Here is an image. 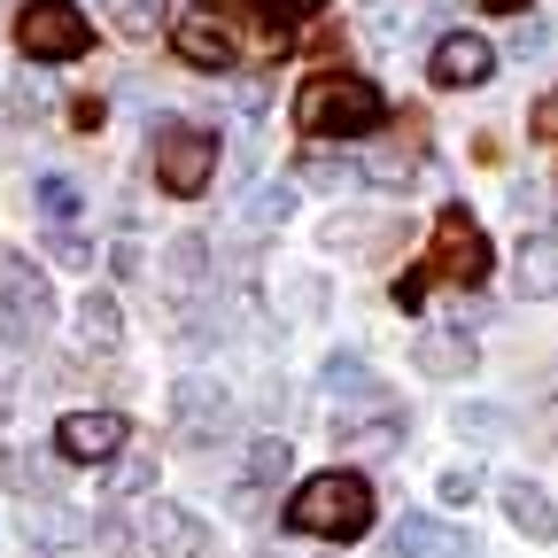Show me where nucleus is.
<instances>
[{
    "label": "nucleus",
    "instance_id": "20",
    "mask_svg": "<svg viewBox=\"0 0 558 558\" xmlns=\"http://www.w3.org/2000/svg\"><path fill=\"white\" fill-rule=\"evenodd\" d=\"M295 218V186H248V202H241V226L256 233V226H288Z\"/></svg>",
    "mask_w": 558,
    "mask_h": 558
},
{
    "label": "nucleus",
    "instance_id": "25",
    "mask_svg": "<svg viewBox=\"0 0 558 558\" xmlns=\"http://www.w3.org/2000/svg\"><path fill=\"white\" fill-rule=\"evenodd\" d=\"M47 256H54V264H70V271H78V264H94V241H86L78 226H47Z\"/></svg>",
    "mask_w": 558,
    "mask_h": 558
},
{
    "label": "nucleus",
    "instance_id": "6",
    "mask_svg": "<svg viewBox=\"0 0 558 558\" xmlns=\"http://www.w3.org/2000/svg\"><path fill=\"white\" fill-rule=\"evenodd\" d=\"M435 264H442L450 279H465V288H481V279H488V233L473 226L465 202L442 209V226H435Z\"/></svg>",
    "mask_w": 558,
    "mask_h": 558
},
{
    "label": "nucleus",
    "instance_id": "17",
    "mask_svg": "<svg viewBox=\"0 0 558 558\" xmlns=\"http://www.w3.org/2000/svg\"><path fill=\"white\" fill-rule=\"evenodd\" d=\"M318 388L341 396V403H357V396H373V365L357 357V349H333V357L318 365Z\"/></svg>",
    "mask_w": 558,
    "mask_h": 558
},
{
    "label": "nucleus",
    "instance_id": "29",
    "mask_svg": "<svg viewBox=\"0 0 558 558\" xmlns=\"http://www.w3.org/2000/svg\"><path fill=\"white\" fill-rule=\"evenodd\" d=\"M94 550H101V558H124V520H101V527H94Z\"/></svg>",
    "mask_w": 558,
    "mask_h": 558
},
{
    "label": "nucleus",
    "instance_id": "4",
    "mask_svg": "<svg viewBox=\"0 0 558 558\" xmlns=\"http://www.w3.org/2000/svg\"><path fill=\"white\" fill-rule=\"evenodd\" d=\"M86 16H78V0H24V16H16V47L32 62H70V54H86Z\"/></svg>",
    "mask_w": 558,
    "mask_h": 558
},
{
    "label": "nucleus",
    "instance_id": "3",
    "mask_svg": "<svg viewBox=\"0 0 558 558\" xmlns=\"http://www.w3.org/2000/svg\"><path fill=\"white\" fill-rule=\"evenodd\" d=\"M156 179H163V194H202L209 179H218V132L163 124L156 132Z\"/></svg>",
    "mask_w": 558,
    "mask_h": 558
},
{
    "label": "nucleus",
    "instance_id": "15",
    "mask_svg": "<svg viewBox=\"0 0 558 558\" xmlns=\"http://www.w3.org/2000/svg\"><path fill=\"white\" fill-rule=\"evenodd\" d=\"M78 341L94 349V357H117V341H124V311H117V295H86V303H78Z\"/></svg>",
    "mask_w": 558,
    "mask_h": 558
},
{
    "label": "nucleus",
    "instance_id": "12",
    "mask_svg": "<svg viewBox=\"0 0 558 558\" xmlns=\"http://www.w3.org/2000/svg\"><path fill=\"white\" fill-rule=\"evenodd\" d=\"M418 373H435V380H465L473 373V333H458V326H435V333H418Z\"/></svg>",
    "mask_w": 558,
    "mask_h": 558
},
{
    "label": "nucleus",
    "instance_id": "26",
    "mask_svg": "<svg viewBox=\"0 0 558 558\" xmlns=\"http://www.w3.org/2000/svg\"><path fill=\"white\" fill-rule=\"evenodd\" d=\"M458 435H473V442L505 435V411H497V403H465V411H458Z\"/></svg>",
    "mask_w": 558,
    "mask_h": 558
},
{
    "label": "nucleus",
    "instance_id": "18",
    "mask_svg": "<svg viewBox=\"0 0 558 558\" xmlns=\"http://www.w3.org/2000/svg\"><path fill=\"white\" fill-rule=\"evenodd\" d=\"M101 16H109V32H124V39H156V32H163V0H101Z\"/></svg>",
    "mask_w": 558,
    "mask_h": 558
},
{
    "label": "nucleus",
    "instance_id": "24",
    "mask_svg": "<svg viewBox=\"0 0 558 558\" xmlns=\"http://www.w3.org/2000/svg\"><path fill=\"white\" fill-rule=\"evenodd\" d=\"M39 218L47 226H78V186H70V179H39Z\"/></svg>",
    "mask_w": 558,
    "mask_h": 558
},
{
    "label": "nucleus",
    "instance_id": "21",
    "mask_svg": "<svg viewBox=\"0 0 558 558\" xmlns=\"http://www.w3.org/2000/svg\"><path fill=\"white\" fill-rule=\"evenodd\" d=\"M271 481H288V442H279V435L248 442V488H241V497H256V488H271Z\"/></svg>",
    "mask_w": 558,
    "mask_h": 558
},
{
    "label": "nucleus",
    "instance_id": "14",
    "mask_svg": "<svg viewBox=\"0 0 558 558\" xmlns=\"http://www.w3.org/2000/svg\"><path fill=\"white\" fill-rule=\"evenodd\" d=\"M505 512H512V527L527 543H550L558 535V512H550V497H543L535 481H505Z\"/></svg>",
    "mask_w": 558,
    "mask_h": 558
},
{
    "label": "nucleus",
    "instance_id": "13",
    "mask_svg": "<svg viewBox=\"0 0 558 558\" xmlns=\"http://www.w3.org/2000/svg\"><path fill=\"white\" fill-rule=\"evenodd\" d=\"M388 550L396 558H465V535L442 527V520H427V512H411V520H396V543Z\"/></svg>",
    "mask_w": 558,
    "mask_h": 558
},
{
    "label": "nucleus",
    "instance_id": "10",
    "mask_svg": "<svg viewBox=\"0 0 558 558\" xmlns=\"http://www.w3.org/2000/svg\"><path fill=\"white\" fill-rule=\"evenodd\" d=\"M488 70H497V47H488L481 32H442L435 54H427V78L435 86H481Z\"/></svg>",
    "mask_w": 558,
    "mask_h": 558
},
{
    "label": "nucleus",
    "instance_id": "32",
    "mask_svg": "<svg viewBox=\"0 0 558 558\" xmlns=\"http://www.w3.org/2000/svg\"><path fill=\"white\" fill-rule=\"evenodd\" d=\"M488 9H497V16H520V9H527V0H488Z\"/></svg>",
    "mask_w": 558,
    "mask_h": 558
},
{
    "label": "nucleus",
    "instance_id": "1",
    "mask_svg": "<svg viewBox=\"0 0 558 558\" xmlns=\"http://www.w3.org/2000/svg\"><path fill=\"white\" fill-rule=\"evenodd\" d=\"M288 527L318 543H357L373 527V481L365 473H318L288 497Z\"/></svg>",
    "mask_w": 558,
    "mask_h": 558
},
{
    "label": "nucleus",
    "instance_id": "23",
    "mask_svg": "<svg viewBox=\"0 0 558 558\" xmlns=\"http://www.w3.org/2000/svg\"><path fill=\"white\" fill-rule=\"evenodd\" d=\"M202 271H209V248L186 233V241H171V295H186V288H202Z\"/></svg>",
    "mask_w": 558,
    "mask_h": 558
},
{
    "label": "nucleus",
    "instance_id": "27",
    "mask_svg": "<svg viewBox=\"0 0 558 558\" xmlns=\"http://www.w3.org/2000/svg\"><path fill=\"white\" fill-rule=\"evenodd\" d=\"M303 179H311V186H357L365 171H357V163H333V156H311V163H303Z\"/></svg>",
    "mask_w": 558,
    "mask_h": 558
},
{
    "label": "nucleus",
    "instance_id": "2",
    "mask_svg": "<svg viewBox=\"0 0 558 558\" xmlns=\"http://www.w3.org/2000/svg\"><path fill=\"white\" fill-rule=\"evenodd\" d=\"M295 117H303V132H318V140H357V132H380L388 101H380L373 78H357V70H326V78H311V86L295 94Z\"/></svg>",
    "mask_w": 558,
    "mask_h": 558
},
{
    "label": "nucleus",
    "instance_id": "22",
    "mask_svg": "<svg viewBox=\"0 0 558 558\" xmlns=\"http://www.w3.org/2000/svg\"><path fill=\"white\" fill-rule=\"evenodd\" d=\"M148 488H156V458H148V450L117 458V473H109V497H148Z\"/></svg>",
    "mask_w": 558,
    "mask_h": 558
},
{
    "label": "nucleus",
    "instance_id": "30",
    "mask_svg": "<svg viewBox=\"0 0 558 558\" xmlns=\"http://www.w3.org/2000/svg\"><path fill=\"white\" fill-rule=\"evenodd\" d=\"M512 54H550V32H543V24H520V39H512Z\"/></svg>",
    "mask_w": 558,
    "mask_h": 558
},
{
    "label": "nucleus",
    "instance_id": "16",
    "mask_svg": "<svg viewBox=\"0 0 558 558\" xmlns=\"http://www.w3.org/2000/svg\"><path fill=\"white\" fill-rule=\"evenodd\" d=\"M512 279H520V295H535V303H543V295H558V241H543V233H535V241H520Z\"/></svg>",
    "mask_w": 558,
    "mask_h": 558
},
{
    "label": "nucleus",
    "instance_id": "11",
    "mask_svg": "<svg viewBox=\"0 0 558 558\" xmlns=\"http://www.w3.org/2000/svg\"><path fill=\"white\" fill-rule=\"evenodd\" d=\"M202 520L186 505H148V520H140V550L148 558H202Z\"/></svg>",
    "mask_w": 558,
    "mask_h": 558
},
{
    "label": "nucleus",
    "instance_id": "5",
    "mask_svg": "<svg viewBox=\"0 0 558 558\" xmlns=\"http://www.w3.org/2000/svg\"><path fill=\"white\" fill-rule=\"evenodd\" d=\"M47 318H54L47 271H39L32 256H16V248H0V333L24 341V333H39Z\"/></svg>",
    "mask_w": 558,
    "mask_h": 558
},
{
    "label": "nucleus",
    "instance_id": "28",
    "mask_svg": "<svg viewBox=\"0 0 558 558\" xmlns=\"http://www.w3.org/2000/svg\"><path fill=\"white\" fill-rule=\"evenodd\" d=\"M435 488H442V505H473V497H481V473H473V465H450Z\"/></svg>",
    "mask_w": 558,
    "mask_h": 558
},
{
    "label": "nucleus",
    "instance_id": "7",
    "mask_svg": "<svg viewBox=\"0 0 558 558\" xmlns=\"http://www.w3.org/2000/svg\"><path fill=\"white\" fill-rule=\"evenodd\" d=\"M124 442H132V427H124L117 411H70L62 427H54V450H62L70 465H109Z\"/></svg>",
    "mask_w": 558,
    "mask_h": 558
},
{
    "label": "nucleus",
    "instance_id": "9",
    "mask_svg": "<svg viewBox=\"0 0 558 558\" xmlns=\"http://www.w3.org/2000/svg\"><path fill=\"white\" fill-rule=\"evenodd\" d=\"M171 411H179V427H186V442H218L226 427H233V396L209 380V373H186L179 388H171Z\"/></svg>",
    "mask_w": 558,
    "mask_h": 558
},
{
    "label": "nucleus",
    "instance_id": "8",
    "mask_svg": "<svg viewBox=\"0 0 558 558\" xmlns=\"http://www.w3.org/2000/svg\"><path fill=\"white\" fill-rule=\"evenodd\" d=\"M171 47H179V62H194V70H233V62H241V32H233L218 9L179 16V24H171Z\"/></svg>",
    "mask_w": 558,
    "mask_h": 558
},
{
    "label": "nucleus",
    "instance_id": "31",
    "mask_svg": "<svg viewBox=\"0 0 558 558\" xmlns=\"http://www.w3.org/2000/svg\"><path fill=\"white\" fill-rule=\"evenodd\" d=\"M279 9H288V16H311V9H326V0H279Z\"/></svg>",
    "mask_w": 558,
    "mask_h": 558
},
{
    "label": "nucleus",
    "instance_id": "19",
    "mask_svg": "<svg viewBox=\"0 0 558 558\" xmlns=\"http://www.w3.org/2000/svg\"><path fill=\"white\" fill-rule=\"evenodd\" d=\"M24 535H32V543H54V550H62V543H78V512H62V505L32 497V505H24Z\"/></svg>",
    "mask_w": 558,
    "mask_h": 558
}]
</instances>
